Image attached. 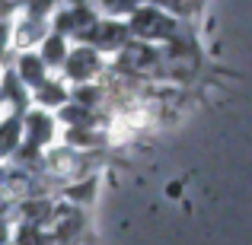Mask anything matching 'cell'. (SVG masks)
<instances>
[{
    "label": "cell",
    "instance_id": "16",
    "mask_svg": "<svg viewBox=\"0 0 252 245\" xmlns=\"http://www.w3.org/2000/svg\"><path fill=\"white\" fill-rule=\"evenodd\" d=\"M6 245H13V242H6Z\"/></svg>",
    "mask_w": 252,
    "mask_h": 245
},
{
    "label": "cell",
    "instance_id": "12",
    "mask_svg": "<svg viewBox=\"0 0 252 245\" xmlns=\"http://www.w3.org/2000/svg\"><path fill=\"white\" fill-rule=\"evenodd\" d=\"M96 3L105 13V19H118V16H131L134 10H141L147 0H96Z\"/></svg>",
    "mask_w": 252,
    "mask_h": 245
},
{
    "label": "cell",
    "instance_id": "6",
    "mask_svg": "<svg viewBox=\"0 0 252 245\" xmlns=\"http://www.w3.org/2000/svg\"><path fill=\"white\" fill-rule=\"evenodd\" d=\"M13 74L19 77V83H23L29 92H35L38 86H42L45 80H48V67H45V61H42L38 54H32V51H26V54L16 61Z\"/></svg>",
    "mask_w": 252,
    "mask_h": 245
},
{
    "label": "cell",
    "instance_id": "10",
    "mask_svg": "<svg viewBox=\"0 0 252 245\" xmlns=\"http://www.w3.org/2000/svg\"><path fill=\"white\" fill-rule=\"evenodd\" d=\"M67 54H70V38L58 35V32H48L45 42L38 45V57L45 61V67H64Z\"/></svg>",
    "mask_w": 252,
    "mask_h": 245
},
{
    "label": "cell",
    "instance_id": "1",
    "mask_svg": "<svg viewBox=\"0 0 252 245\" xmlns=\"http://www.w3.org/2000/svg\"><path fill=\"white\" fill-rule=\"evenodd\" d=\"M128 32L134 42H147V45H157V42H172L179 35V23L169 16V13L157 10V6L144 3L141 10H134L128 16Z\"/></svg>",
    "mask_w": 252,
    "mask_h": 245
},
{
    "label": "cell",
    "instance_id": "7",
    "mask_svg": "<svg viewBox=\"0 0 252 245\" xmlns=\"http://www.w3.org/2000/svg\"><path fill=\"white\" fill-rule=\"evenodd\" d=\"M32 102H35L38 109H45V111H55V109L61 111L64 105L70 102V86H64L58 80H45L35 92H32Z\"/></svg>",
    "mask_w": 252,
    "mask_h": 245
},
{
    "label": "cell",
    "instance_id": "3",
    "mask_svg": "<svg viewBox=\"0 0 252 245\" xmlns=\"http://www.w3.org/2000/svg\"><path fill=\"white\" fill-rule=\"evenodd\" d=\"M128 42H131L128 23H122V19H96V26H93L77 45H90L99 54H105V51H109V54H118Z\"/></svg>",
    "mask_w": 252,
    "mask_h": 245
},
{
    "label": "cell",
    "instance_id": "5",
    "mask_svg": "<svg viewBox=\"0 0 252 245\" xmlns=\"http://www.w3.org/2000/svg\"><path fill=\"white\" fill-rule=\"evenodd\" d=\"M99 70H102V54L93 51L90 45H77V48H70L67 61H64V74H67V80L77 83V86L93 83L99 77Z\"/></svg>",
    "mask_w": 252,
    "mask_h": 245
},
{
    "label": "cell",
    "instance_id": "2",
    "mask_svg": "<svg viewBox=\"0 0 252 245\" xmlns=\"http://www.w3.org/2000/svg\"><path fill=\"white\" fill-rule=\"evenodd\" d=\"M115 67L125 70V74H131V77H157V74H166V54H163V48H157V45L134 42V38H131L115 54Z\"/></svg>",
    "mask_w": 252,
    "mask_h": 245
},
{
    "label": "cell",
    "instance_id": "14",
    "mask_svg": "<svg viewBox=\"0 0 252 245\" xmlns=\"http://www.w3.org/2000/svg\"><path fill=\"white\" fill-rule=\"evenodd\" d=\"M13 245H55V239L48 236V229L42 226H19L16 229V239H13Z\"/></svg>",
    "mask_w": 252,
    "mask_h": 245
},
{
    "label": "cell",
    "instance_id": "9",
    "mask_svg": "<svg viewBox=\"0 0 252 245\" xmlns=\"http://www.w3.org/2000/svg\"><path fill=\"white\" fill-rule=\"evenodd\" d=\"M19 147H23V115H6L0 121V160L16 156Z\"/></svg>",
    "mask_w": 252,
    "mask_h": 245
},
{
    "label": "cell",
    "instance_id": "13",
    "mask_svg": "<svg viewBox=\"0 0 252 245\" xmlns=\"http://www.w3.org/2000/svg\"><path fill=\"white\" fill-rule=\"evenodd\" d=\"M147 3L157 6V10H163V13H169V16L176 19V16H191L201 0H147Z\"/></svg>",
    "mask_w": 252,
    "mask_h": 245
},
{
    "label": "cell",
    "instance_id": "11",
    "mask_svg": "<svg viewBox=\"0 0 252 245\" xmlns=\"http://www.w3.org/2000/svg\"><path fill=\"white\" fill-rule=\"evenodd\" d=\"M105 137L109 134H102V131H64V147H70V150H77V153H93V150H99V147H105Z\"/></svg>",
    "mask_w": 252,
    "mask_h": 245
},
{
    "label": "cell",
    "instance_id": "15",
    "mask_svg": "<svg viewBox=\"0 0 252 245\" xmlns=\"http://www.w3.org/2000/svg\"><path fill=\"white\" fill-rule=\"evenodd\" d=\"M93 194H96L93 182H80V185H70V188L64 191V201H67V204H86Z\"/></svg>",
    "mask_w": 252,
    "mask_h": 245
},
{
    "label": "cell",
    "instance_id": "8",
    "mask_svg": "<svg viewBox=\"0 0 252 245\" xmlns=\"http://www.w3.org/2000/svg\"><path fill=\"white\" fill-rule=\"evenodd\" d=\"M45 35H48V19H38V16H29V13H23V19L16 23V45L19 48H35V45L45 42Z\"/></svg>",
    "mask_w": 252,
    "mask_h": 245
},
{
    "label": "cell",
    "instance_id": "4",
    "mask_svg": "<svg viewBox=\"0 0 252 245\" xmlns=\"http://www.w3.org/2000/svg\"><path fill=\"white\" fill-rule=\"evenodd\" d=\"M58 137V118L45 109H29L23 115V143L35 150H48L51 140Z\"/></svg>",
    "mask_w": 252,
    "mask_h": 245
}]
</instances>
